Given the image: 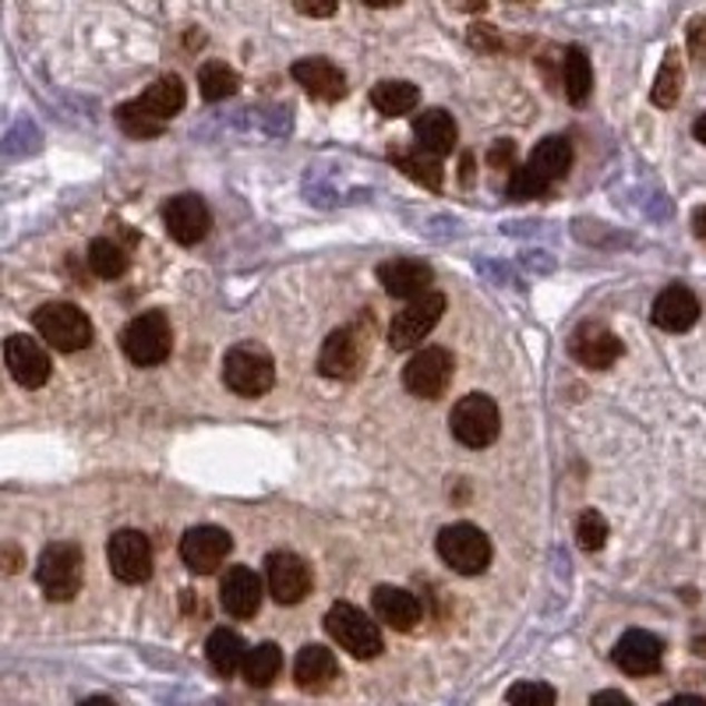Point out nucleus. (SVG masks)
<instances>
[{"label":"nucleus","instance_id":"1","mask_svg":"<svg viewBox=\"0 0 706 706\" xmlns=\"http://www.w3.org/2000/svg\"><path fill=\"white\" fill-rule=\"evenodd\" d=\"M572 170V141L562 135H551L545 141H537V149L530 153L527 163L512 166L509 177V198L516 202H530L548 195V188L555 180H562Z\"/></svg>","mask_w":706,"mask_h":706},{"label":"nucleus","instance_id":"2","mask_svg":"<svg viewBox=\"0 0 706 706\" xmlns=\"http://www.w3.org/2000/svg\"><path fill=\"white\" fill-rule=\"evenodd\" d=\"M81 579H86V555L71 541H53L43 548L36 562V584L47 594V600H75L81 590Z\"/></svg>","mask_w":706,"mask_h":706},{"label":"nucleus","instance_id":"3","mask_svg":"<svg viewBox=\"0 0 706 706\" xmlns=\"http://www.w3.org/2000/svg\"><path fill=\"white\" fill-rule=\"evenodd\" d=\"M32 325L39 336L47 340V346L60 350V353H78L92 343V322L81 307L68 304V301H50L43 307L32 311Z\"/></svg>","mask_w":706,"mask_h":706},{"label":"nucleus","instance_id":"4","mask_svg":"<svg viewBox=\"0 0 706 706\" xmlns=\"http://www.w3.org/2000/svg\"><path fill=\"white\" fill-rule=\"evenodd\" d=\"M120 350L124 357L138 367H156L170 357L174 350V329L163 311H145L120 329Z\"/></svg>","mask_w":706,"mask_h":706},{"label":"nucleus","instance_id":"5","mask_svg":"<svg viewBox=\"0 0 706 706\" xmlns=\"http://www.w3.org/2000/svg\"><path fill=\"white\" fill-rule=\"evenodd\" d=\"M449 428L455 434V442L467 449H488L498 434H502V413L498 403L484 392H470L449 413Z\"/></svg>","mask_w":706,"mask_h":706},{"label":"nucleus","instance_id":"6","mask_svg":"<svg viewBox=\"0 0 706 706\" xmlns=\"http://www.w3.org/2000/svg\"><path fill=\"white\" fill-rule=\"evenodd\" d=\"M325 633L357 660H371L382 654L379 621H371L361 608L346 605V600H340V605H332L325 611Z\"/></svg>","mask_w":706,"mask_h":706},{"label":"nucleus","instance_id":"7","mask_svg":"<svg viewBox=\"0 0 706 706\" xmlns=\"http://www.w3.org/2000/svg\"><path fill=\"white\" fill-rule=\"evenodd\" d=\"M439 558L460 576H481L491 566V541L481 527L473 523H452L439 533Z\"/></svg>","mask_w":706,"mask_h":706},{"label":"nucleus","instance_id":"8","mask_svg":"<svg viewBox=\"0 0 706 706\" xmlns=\"http://www.w3.org/2000/svg\"><path fill=\"white\" fill-rule=\"evenodd\" d=\"M223 382L237 396L258 400L276 385V364L262 346H234L223 357Z\"/></svg>","mask_w":706,"mask_h":706},{"label":"nucleus","instance_id":"9","mask_svg":"<svg viewBox=\"0 0 706 706\" xmlns=\"http://www.w3.org/2000/svg\"><path fill=\"white\" fill-rule=\"evenodd\" d=\"M371 353V340L361 325H343L336 332H329V340L318 350V371L325 379L350 382L357 379Z\"/></svg>","mask_w":706,"mask_h":706},{"label":"nucleus","instance_id":"10","mask_svg":"<svg viewBox=\"0 0 706 706\" xmlns=\"http://www.w3.org/2000/svg\"><path fill=\"white\" fill-rule=\"evenodd\" d=\"M445 294H434V290H424V294L410 297L403 311H396V318L389 325V346L392 350H413L418 343H424L431 336V329L442 322L445 315Z\"/></svg>","mask_w":706,"mask_h":706},{"label":"nucleus","instance_id":"11","mask_svg":"<svg viewBox=\"0 0 706 706\" xmlns=\"http://www.w3.org/2000/svg\"><path fill=\"white\" fill-rule=\"evenodd\" d=\"M455 375V357L445 346H424L418 350L403 367V385L410 396L418 400H439L452 385Z\"/></svg>","mask_w":706,"mask_h":706},{"label":"nucleus","instance_id":"12","mask_svg":"<svg viewBox=\"0 0 706 706\" xmlns=\"http://www.w3.org/2000/svg\"><path fill=\"white\" fill-rule=\"evenodd\" d=\"M265 587L273 594L276 605H301L304 597H311V587H315V576H311V566L294 551H273L265 558Z\"/></svg>","mask_w":706,"mask_h":706},{"label":"nucleus","instance_id":"13","mask_svg":"<svg viewBox=\"0 0 706 706\" xmlns=\"http://www.w3.org/2000/svg\"><path fill=\"white\" fill-rule=\"evenodd\" d=\"M107 558L120 584H145L153 576V541L141 530H117L107 545Z\"/></svg>","mask_w":706,"mask_h":706},{"label":"nucleus","instance_id":"14","mask_svg":"<svg viewBox=\"0 0 706 706\" xmlns=\"http://www.w3.org/2000/svg\"><path fill=\"white\" fill-rule=\"evenodd\" d=\"M4 364H8V375L22 389H39V385H47L50 375H53L47 346L32 336H22V332H18V336H8Z\"/></svg>","mask_w":706,"mask_h":706},{"label":"nucleus","instance_id":"15","mask_svg":"<svg viewBox=\"0 0 706 706\" xmlns=\"http://www.w3.org/2000/svg\"><path fill=\"white\" fill-rule=\"evenodd\" d=\"M234 551V541H231V533H226L223 527H192L188 533H184V541H180V562L188 566L195 576H209L216 572L223 562H226V555Z\"/></svg>","mask_w":706,"mask_h":706},{"label":"nucleus","instance_id":"16","mask_svg":"<svg viewBox=\"0 0 706 706\" xmlns=\"http://www.w3.org/2000/svg\"><path fill=\"white\" fill-rule=\"evenodd\" d=\"M611 660H615V668H621L633 678L657 675L660 664H664V643L654 633H647V629H629L626 636L615 643Z\"/></svg>","mask_w":706,"mask_h":706},{"label":"nucleus","instance_id":"17","mask_svg":"<svg viewBox=\"0 0 706 706\" xmlns=\"http://www.w3.org/2000/svg\"><path fill=\"white\" fill-rule=\"evenodd\" d=\"M569 350H572V357L584 364V367H590V371H608L618 357H621V340L615 336V332L608 329V325H600V322H587V325H579L576 332H572V343H569Z\"/></svg>","mask_w":706,"mask_h":706},{"label":"nucleus","instance_id":"18","mask_svg":"<svg viewBox=\"0 0 706 706\" xmlns=\"http://www.w3.org/2000/svg\"><path fill=\"white\" fill-rule=\"evenodd\" d=\"M699 297L693 294L689 286L682 283H671L664 286L654 307H650V322L660 329V332H689L696 322H699Z\"/></svg>","mask_w":706,"mask_h":706},{"label":"nucleus","instance_id":"19","mask_svg":"<svg viewBox=\"0 0 706 706\" xmlns=\"http://www.w3.org/2000/svg\"><path fill=\"white\" fill-rule=\"evenodd\" d=\"M262 597H265V587L255 569L247 566H234L223 572V584H219V605L226 615L234 618H252L258 615L262 608Z\"/></svg>","mask_w":706,"mask_h":706},{"label":"nucleus","instance_id":"20","mask_svg":"<svg viewBox=\"0 0 706 706\" xmlns=\"http://www.w3.org/2000/svg\"><path fill=\"white\" fill-rule=\"evenodd\" d=\"M163 223L177 244H198L209 234V205L198 195H174L163 205Z\"/></svg>","mask_w":706,"mask_h":706},{"label":"nucleus","instance_id":"21","mask_svg":"<svg viewBox=\"0 0 706 706\" xmlns=\"http://www.w3.org/2000/svg\"><path fill=\"white\" fill-rule=\"evenodd\" d=\"M290 75H294L297 86H304V92L315 96V99L336 102V99L346 96V75L325 57H304V60H297L294 68H290Z\"/></svg>","mask_w":706,"mask_h":706},{"label":"nucleus","instance_id":"22","mask_svg":"<svg viewBox=\"0 0 706 706\" xmlns=\"http://www.w3.org/2000/svg\"><path fill=\"white\" fill-rule=\"evenodd\" d=\"M371 608H375L379 621H385V626L396 629V633L418 629V621L424 615L421 597L403 590V587H375V594H371Z\"/></svg>","mask_w":706,"mask_h":706},{"label":"nucleus","instance_id":"23","mask_svg":"<svg viewBox=\"0 0 706 706\" xmlns=\"http://www.w3.org/2000/svg\"><path fill=\"white\" fill-rule=\"evenodd\" d=\"M379 283L389 297H400V301H410L424 294V290H431L434 283V273L431 265L424 262H413V258H392L385 265H379Z\"/></svg>","mask_w":706,"mask_h":706},{"label":"nucleus","instance_id":"24","mask_svg":"<svg viewBox=\"0 0 706 706\" xmlns=\"http://www.w3.org/2000/svg\"><path fill=\"white\" fill-rule=\"evenodd\" d=\"M340 675V664H336V654H332L329 647H322V643H307V647L297 654L294 660V682L301 685L304 693H322L332 685V678Z\"/></svg>","mask_w":706,"mask_h":706},{"label":"nucleus","instance_id":"25","mask_svg":"<svg viewBox=\"0 0 706 706\" xmlns=\"http://www.w3.org/2000/svg\"><path fill=\"white\" fill-rule=\"evenodd\" d=\"M413 138H418V149L434 153V156H449L455 149V120L449 110H424L418 120H413Z\"/></svg>","mask_w":706,"mask_h":706},{"label":"nucleus","instance_id":"26","mask_svg":"<svg viewBox=\"0 0 706 706\" xmlns=\"http://www.w3.org/2000/svg\"><path fill=\"white\" fill-rule=\"evenodd\" d=\"M184 99H188V92H184V81H180L177 75H163V78H156L153 86L138 96L141 107L149 110L153 117L166 120V124H170V120L184 110Z\"/></svg>","mask_w":706,"mask_h":706},{"label":"nucleus","instance_id":"27","mask_svg":"<svg viewBox=\"0 0 706 706\" xmlns=\"http://www.w3.org/2000/svg\"><path fill=\"white\" fill-rule=\"evenodd\" d=\"M421 102V89L410 86L403 78H392V81H379L375 89H371V107H375L382 117H403Z\"/></svg>","mask_w":706,"mask_h":706},{"label":"nucleus","instance_id":"28","mask_svg":"<svg viewBox=\"0 0 706 706\" xmlns=\"http://www.w3.org/2000/svg\"><path fill=\"white\" fill-rule=\"evenodd\" d=\"M280 668H283V650L276 647V643H258V647H252L241 660V675H244L247 685H255V689L273 685Z\"/></svg>","mask_w":706,"mask_h":706},{"label":"nucleus","instance_id":"29","mask_svg":"<svg viewBox=\"0 0 706 706\" xmlns=\"http://www.w3.org/2000/svg\"><path fill=\"white\" fill-rule=\"evenodd\" d=\"M562 75H566V96L572 107H584L594 92V65L584 47H569L562 57Z\"/></svg>","mask_w":706,"mask_h":706},{"label":"nucleus","instance_id":"30","mask_svg":"<svg viewBox=\"0 0 706 706\" xmlns=\"http://www.w3.org/2000/svg\"><path fill=\"white\" fill-rule=\"evenodd\" d=\"M682 86H685V68H682V53L668 50L660 60V71L654 78V89H650V102L660 110H671L678 107L682 99Z\"/></svg>","mask_w":706,"mask_h":706},{"label":"nucleus","instance_id":"31","mask_svg":"<svg viewBox=\"0 0 706 706\" xmlns=\"http://www.w3.org/2000/svg\"><path fill=\"white\" fill-rule=\"evenodd\" d=\"M205 654H209V664L219 678H234L244 660V639L234 629H216L205 643Z\"/></svg>","mask_w":706,"mask_h":706},{"label":"nucleus","instance_id":"32","mask_svg":"<svg viewBox=\"0 0 706 706\" xmlns=\"http://www.w3.org/2000/svg\"><path fill=\"white\" fill-rule=\"evenodd\" d=\"M89 268L99 276V280H120L124 273H128V252L110 241V237H96L89 244Z\"/></svg>","mask_w":706,"mask_h":706},{"label":"nucleus","instance_id":"33","mask_svg":"<svg viewBox=\"0 0 706 706\" xmlns=\"http://www.w3.org/2000/svg\"><path fill=\"white\" fill-rule=\"evenodd\" d=\"M241 86V78L231 65H223V60H209V65L198 68V89L202 99L219 102V99H231Z\"/></svg>","mask_w":706,"mask_h":706},{"label":"nucleus","instance_id":"34","mask_svg":"<svg viewBox=\"0 0 706 706\" xmlns=\"http://www.w3.org/2000/svg\"><path fill=\"white\" fill-rule=\"evenodd\" d=\"M396 166H400V170H403L410 180L424 184V188H431V192L442 188V156L424 153V149H413V153H406V156H396Z\"/></svg>","mask_w":706,"mask_h":706},{"label":"nucleus","instance_id":"35","mask_svg":"<svg viewBox=\"0 0 706 706\" xmlns=\"http://www.w3.org/2000/svg\"><path fill=\"white\" fill-rule=\"evenodd\" d=\"M117 124H120V128L128 131L131 138H156V135L166 128V120L153 117L149 110L141 107L138 99H135V102H124V107L117 110Z\"/></svg>","mask_w":706,"mask_h":706},{"label":"nucleus","instance_id":"36","mask_svg":"<svg viewBox=\"0 0 706 706\" xmlns=\"http://www.w3.org/2000/svg\"><path fill=\"white\" fill-rule=\"evenodd\" d=\"M576 545L584 551H600L608 545V519L597 509H587L576 523Z\"/></svg>","mask_w":706,"mask_h":706},{"label":"nucleus","instance_id":"37","mask_svg":"<svg viewBox=\"0 0 706 706\" xmlns=\"http://www.w3.org/2000/svg\"><path fill=\"white\" fill-rule=\"evenodd\" d=\"M506 699L509 703H527V706H551L558 699V693L545 682H523V685H512Z\"/></svg>","mask_w":706,"mask_h":706},{"label":"nucleus","instance_id":"38","mask_svg":"<svg viewBox=\"0 0 706 706\" xmlns=\"http://www.w3.org/2000/svg\"><path fill=\"white\" fill-rule=\"evenodd\" d=\"M470 47L473 50H481V53H494V50H502V36H498L491 26H470Z\"/></svg>","mask_w":706,"mask_h":706},{"label":"nucleus","instance_id":"39","mask_svg":"<svg viewBox=\"0 0 706 706\" xmlns=\"http://www.w3.org/2000/svg\"><path fill=\"white\" fill-rule=\"evenodd\" d=\"M488 163L494 166V170H512V166H516V141L512 138L494 141L491 153H488Z\"/></svg>","mask_w":706,"mask_h":706},{"label":"nucleus","instance_id":"40","mask_svg":"<svg viewBox=\"0 0 706 706\" xmlns=\"http://www.w3.org/2000/svg\"><path fill=\"white\" fill-rule=\"evenodd\" d=\"M689 53L706 65V14H699L689 22Z\"/></svg>","mask_w":706,"mask_h":706},{"label":"nucleus","instance_id":"41","mask_svg":"<svg viewBox=\"0 0 706 706\" xmlns=\"http://www.w3.org/2000/svg\"><path fill=\"white\" fill-rule=\"evenodd\" d=\"M294 8L307 18H329V14H336L340 0H294Z\"/></svg>","mask_w":706,"mask_h":706},{"label":"nucleus","instance_id":"42","mask_svg":"<svg viewBox=\"0 0 706 706\" xmlns=\"http://www.w3.org/2000/svg\"><path fill=\"white\" fill-rule=\"evenodd\" d=\"M449 4L455 11H463V14H481L488 8V0H449Z\"/></svg>","mask_w":706,"mask_h":706},{"label":"nucleus","instance_id":"43","mask_svg":"<svg viewBox=\"0 0 706 706\" xmlns=\"http://www.w3.org/2000/svg\"><path fill=\"white\" fill-rule=\"evenodd\" d=\"M693 234H696V241L706 244V205H699V209L693 213Z\"/></svg>","mask_w":706,"mask_h":706},{"label":"nucleus","instance_id":"44","mask_svg":"<svg viewBox=\"0 0 706 706\" xmlns=\"http://www.w3.org/2000/svg\"><path fill=\"white\" fill-rule=\"evenodd\" d=\"M594 703H629V696H626V693L608 689V693H597V696H594Z\"/></svg>","mask_w":706,"mask_h":706},{"label":"nucleus","instance_id":"45","mask_svg":"<svg viewBox=\"0 0 706 706\" xmlns=\"http://www.w3.org/2000/svg\"><path fill=\"white\" fill-rule=\"evenodd\" d=\"M693 135H696V141H703V145H706V114H699V117H696Z\"/></svg>","mask_w":706,"mask_h":706},{"label":"nucleus","instance_id":"46","mask_svg":"<svg viewBox=\"0 0 706 706\" xmlns=\"http://www.w3.org/2000/svg\"><path fill=\"white\" fill-rule=\"evenodd\" d=\"M460 177H463V184H470V180H473V156H470V153L463 156V174H460Z\"/></svg>","mask_w":706,"mask_h":706},{"label":"nucleus","instance_id":"47","mask_svg":"<svg viewBox=\"0 0 706 706\" xmlns=\"http://www.w3.org/2000/svg\"><path fill=\"white\" fill-rule=\"evenodd\" d=\"M367 8H396V4H403V0H364Z\"/></svg>","mask_w":706,"mask_h":706},{"label":"nucleus","instance_id":"48","mask_svg":"<svg viewBox=\"0 0 706 706\" xmlns=\"http://www.w3.org/2000/svg\"><path fill=\"white\" fill-rule=\"evenodd\" d=\"M509 4H533V0H509Z\"/></svg>","mask_w":706,"mask_h":706}]
</instances>
